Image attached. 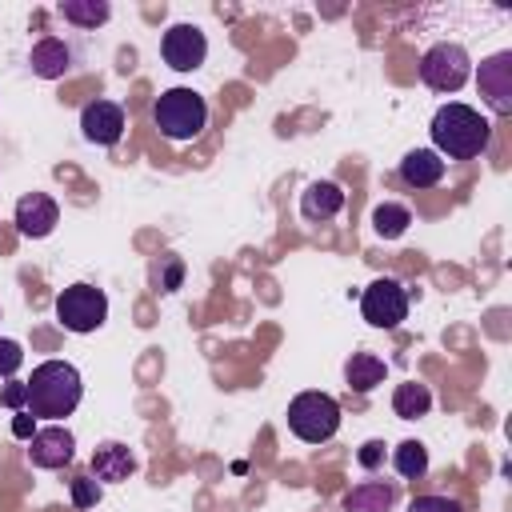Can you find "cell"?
Segmentation results:
<instances>
[{
  "mask_svg": "<svg viewBox=\"0 0 512 512\" xmlns=\"http://www.w3.org/2000/svg\"><path fill=\"white\" fill-rule=\"evenodd\" d=\"M428 132H432V144H436L432 152H440L448 160H476L492 140V124L472 104H460V100L440 104Z\"/></svg>",
  "mask_w": 512,
  "mask_h": 512,
  "instance_id": "cell-1",
  "label": "cell"
},
{
  "mask_svg": "<svg viewBox=\"0 0 512 512\" xmlns=\"http://www.w3.org/2000/svg\"><path fill=\"white\" fill-rule=\"evenodd\" d=\"M24 388H28V412L36 416V420H64V416H72L76 412V404H80V396H84V380H80V372L68 364V360H44V364H36L32 368V376L24 380Z\"/></svg>",
  "mask_w": 512,
  "mask_h": 512,
  "instance_id": "cell-2",
  "label": "cell"
},
{
  "mask_svg": "<svg viewBox=\"0 0 512 512\" xmlns=\"http://www.w3.org/2000/svg\"><path fill=\"white\" fill-rule=\"evenodd\" d=\"M152 124L160 128L164 140L188 144V140H196V136L204 132V124H208V104H204V96L192 92V88H168V92H160L156 104H152Z\"/></svg>",
  "mask_w": 512,
  "mask_h": 512,
  "instance_id": "cell-3",
  "label": "cell"
},
{
  "mask_svg": "<svg viewBox=\"0 0 512 512\" xmlns=\"http://www.w3.org/2000/svg\"><path fill=\"white\" fill-rule=\"evenodd\" d=\"M288 428L304 444H324L340 428V404L328 392H300L288 404Z\"/></svg>",
  "mask_w": 512,
  "mask_h": 512,
  "instance_id": "cell-4",
  "label": "cell"
},
{
  "mask_svg": "<svg viewBox=\"0 0 512 512\" xmlns=\"http://www.w3.org/2000/svg\"><path fill=\"white\" fill-rule=\"evenodd\" d=\"M472 76V56L456 40H440L420 56V80L432 92H460Z\"/></svg>",
  "mask_w": 512,
  "mask_h": 512,
  "instance_id": "cell-5",
  "label": "cell"
},
{
  "mask_svg": "<svg viewBox=\"0 0 512 512\" xmlns=\"http://www.w3.org/2000/svg\"><path fill=\"white\" fill-rule=\"evenodd\" d=\"M56 320L68 332H96L108 320V296L96 284H68L56 296Z\"/></svg>",
  "mask_w": 512,
  "mask_h": 512,
  "instance_id": "cell-6",
  "label": "cell"
},
{
  "mask_svg": "<svg viewBox=\"0 0 512 512\" xmlns=\"http://www.w3.org/2000/svg\"><path fill=\"white\" fill-rule=\"evenodd\" d=\"M360 312H364V320L372 328H384V332L388 328H400L408 320V292H404V284L396 276L372 280L364 288V296H360Z\"/></svg>",
  "mask_w": 512,
  "mask_h": 512,
  "instance_id": "cell-7",
  "label": "cell"
},
{
  "mask_svg": "<svg viewBox=\"0 0 512 512\" xmlns=\"http://www.w3.org/2000/svg\"><path fill=\"white\" fill-rule=\"evenodd\" d=\"M160 56L176 72H196L208 60V36L196 24H172L160 36Z\"/></svg>",
  "mask_w": 512,
  "mask_h": 512,
  "instance_id": "cell-8",
  "label": "cell"
},
{
  "mask_svg": "<svg viewBox=\"0 0 512 512\" xmlns=\"http://www.w3.org/2000/svg\"><path fill=\"white\" fill-rule=\"evenodd\" d=\"M476 88L484 96V104L496 112V116H508L512 112V52H492L488 60H480V72H476Z\"/></svg>",
  "mask_w": 512,
  "mask_h": 512,
  "instance_id": "cell-9",
  "label": "cell"
},
{
  "mask_svg": "<svg viewBox=\"0 0 512 512\" xmlns=\"http://www.w3.org/2000/svg\"><path fill=\"white\" fill-rule=\"evenodd\" d=\"M72 456H76V436H72L64 424H44V428H36V436L28 440V460H32V468L56 472V468L72 464Z\"/></svg>",
  "mask_w": 512,
  "mask_h": 512,
  "instance_id": "cell-10",
  "label": "cell"
},
{
  "mask_svg": "<svg viewBox=\"0 0 512 512\" xmlns=\"http://www.w3.org/2000/svg\"><path fill=\"white\" fill-rule=\"evenodd\" d=\"M80 132H84L88 144H100V148L120 144V136H124V108L116 100H92V104H84Z\"/></svg>",
  "mask_w": 512,
  "mask_h": 512,
  "instance_id": "cell-11",
  "label": "cell"
},
{
  "mask_svg": "<svg viewBox=\"0 0 512 512\" xmlns=\"http://www.w3.org/2000/svg\"><path fill=\"white\" fill-rule=\"evenodd\" d=\"M56 224H60V208H56V200L48 192H24L16 200V228H20V236L44 240Z\"/></svg>",
  "mask_w": 512,
  "mask_h": 512,
  "instance_id": "cell-12",
  "label": "cell"
},
{
  "mask_svg": "<svg viewBox=\"0 0 512 512\" xmlns=\"http://www.w3.org/2000/svg\"><path fill=\"white\" fill-rule=\"evenodd\" d=\"M136 468H140L136 452H132L128 444H120V440H104V444H96V452H92V476H96L100 484H120V480H128Z\"/></svg>",
  "mask_w": 512,
  "mask_h": 512,
  "instance_id": "cell-13",
  "label": "cell"
},
{
  "mask_svg": "<svg viewBox=\"0 0 512 512\" xmlns=\"http://www.w3.org/2000/svg\"><path fill=\"white\" fill-rule=\"evenodd\" d=\"M340 208H344V188L336 180H312L300 192V216L308 224H324V220L340 216Z\"/></svg>",
  "mask_w": 512,
  "mask_h": 512,
  "instance_id": "cell-14",
  "label": "cell"
},
{
  "mask_svg": "<svg viewBox=\"0 0 512 512\" xmlns=\"http://www.w3.org/2000/svg\"><path fill=\"white\" fill-rule=\"evenodd\" d=\"M28 68L32 76L40 80H60L68 68H72V48L60 40V36H40L28 52Z\"/></svg>",
  "mask_w": 512,
  "mask_h": 512,
  "instance_id": "cell-15",
  "label": "cell"
},
{
  "mask_svg": "<svg viewBox=\"0 0 512 512\" xmlns=\"http://www.w3.org/2000/svg\"><path fill=\"white\" fill-rule=\"evenodd\" d=\"M400 180H404L408 188H432V184H440V180H444V156L432 152V148H412V152H404V160H400Z\"/></svg>",
  "mask_w": 512,
  "mask_h": 512,
  "instance_id": "cell-16",
  "label": "cell"
},
{
  "mask_svg": "<svg viewBox=\"0 0 512 512\" xmlns=\"http://www.w3.org/2000/svg\"><path fill=\"white\" fill-rule=\"evenodd\" d=\"M396 496H400L396 480H360L344 496V512H388L396 504Z\"/></svg>",
  "mask_w": 512,
  "mask_h": 512,
  "instance_id": "cell-17",
  "label": "cell"
},
{
  "mask_svg": "<svg viewBox=\"0 0 512 512\" xmlns=\"http://www.w3.org/2000/svg\"><path fill=\"white\" fill-rule=\"evenodd\" d=\"M384 360L372 356V352H352L348 364H344V380L352 392H372L376 384H384Z\"/></svg>",
  "mask_w": 512,
  "mask_h": 512,
  "instance_id": "cell-18",
  "label": "cell"
},
{
  "mask_svg": "<svg viewBox=\"0 0 512 512\" xmlns=\"http://www.w3.org/2000/svg\"><path fill=\"white\" fill-rule=\"evenodd\" d=\"M428 408H432L428 384H416V380L396 384V392H392V412H396L400 420H420V416H428Z\"/></svg>",
  "mask_w": 512,
  "mask_h": 512,
  "instance_id": "cell-19",
  "label": "cell"
},
{
  "mask_svg": "<svg viewBox=\"0 0 512 512\" xmlns=\"http://www.w3.org/2000/svg\"><path fill=\"white\" fill-rule=\"evenodd\" d=\"M408 224H412L408 204L384 200V204H376V208H372V232H376L380 240H400V236L408 232Z\"/></svg>",
  "mask_w": 512,
  "mask_h": 512,
  "instance_id": "cell-20",
  "label": "cell"
},
{
  "mask_svg": "<svg viewBox=\"0 0 512 512\" xmlns=\"http://www.w3.org/2000/svg\"><path fill=\"white\" fill-rule=\"evenodd\" d=\"M56 12L76 28H100L112 16V4L108 0H60Z\"/></svg>",
  "mask_w": 512,
  "mask_h": 512,
  "instance_id": "cell-21",
  "label": "cell"
},
{
  "mask_svg": "<svg viewBox=\"0 0 512 512\" xmlns=\"http://www.w3.org/2000/svg\"><path fill=\"white\" fill-rule=\"evenodd\" d=\"M392 464H396V472H400L404 480H420V476L428 472V448H424L420 440H400V444L392 448Z\"/></svg>",
  "mask_w": 512,
  "mask_h": 512,
  "instance_id": "cell-22",
  "label": "cell"
},
{
  "mask_svg": "<svg viewBox=\"0 0 512 512\" xmlns=\"http://www.w3.org/2000/svg\"><path fill=\"white\" fill-rule=\"evenodd\" d=\"M100 496H104V484H100L92 472L72 480V504H76V508H96V504H100Z\"/></svg>",
  "mask_w": 512,
  "mask_h": 512,
  "instance_id": "cell-23",
  "label": "cell"
},
{
  "mask_svg": "<svg viewBox=\"0 0 512 512\" xmlns=\"http://www.w3.org/2000/svg\"><path fill=\"white\" fill-rule=\"evenodd\" d=\"M180 280H184V260H180V256H164V260L156 264V284H160L164 292H176Z\"/></svg>",
  "mask_w": 512,
  "mask_h": 512,
  "instance_id": "cell-24",
  "label": "cell"
},
{
  "mask_svg": "<svg viewBox=\"0 0 512 512\" xmlns=\"http://www.w3.org/2000/svg\"><path fill=\"white\" fill-rule=\"evenodd\" d=\"M408 512H464V508H460V500H452V496L428 492V496H416V500L408 504Z\"/></svg>",
  "mask_w": 512,
  "mask_h": 512,
  "instance_id": "cell-25",
  "label": "cell"
},
{
  "mask_svg": "<svg viewBox=\"0 0 512 512\" xmlns=\"http://www.w3.org/2000/svg\"><path fill=\"white\" fill-rule=\"evenodd\" d=\"M20 364H24V348H20L16 340H0V376H4V380L16 376Z\"/></svg>",
  "mask_w": 512,
  "mask_h": 512,
  "instance_id": "cell-26",
  "label": "cell"
},
{
  "mask_svg": "<svg viewBox=\"0 0 512 512\" xmlns=\"http://www.w3.org/2000/svg\"><path fill=\"white\" fill-rule=\"evenodd\" d=\"M0 404H4V408H12V412H24V404H28V388H24L20 380L4 384V388H0Z\"/></svg>",
  "mask_w": 512,
  "mask_h": 512,
  "instance_id": "cell-27",
  "label": "cell"
},
{
  "mask_svg": "<svg viewBox=\"0 0 512 512\" xmlns=\"http://www.w3.org/2000/svg\"><path fill=\"white\" fill-rule=\"evenodd\" d=\"M356 460H360V468H376V464H384V440H364L360 452H356Z\"/></svg>",
  "mask_w": 512,
  "mask_h": 512,
  "instance_id": "cell-28",
  "label": "cell"
},
{
  "mask_svg": "<svg viewBox=\"0 0 512 512\" xmlns=\"http://www.w3.org/2000/svg\"><path fill=\"white\" fill-rule=\"evenodd\" d=\"M12 436L16 440H32L36 436V416L24 408V412H12Z\"/></svg>",
  "mask_w": 512,
  "mask_h": 512,
  "instance_id": "cell-29",
  "label": "cell"
}]
</instances>
